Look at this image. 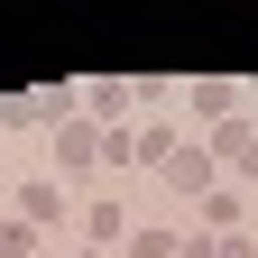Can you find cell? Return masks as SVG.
<instances>
[{
    "mask_svg": "<svg viewBox=\"0 0 258 258\" xmlns=\"http://www.w3.org/2000/svg\"><path fill=\"white\" fill-rule=\"evenodd\" d=\"M37 249V221H0V258H28Z\"/></svg>",
    "mask_w": 258,
    "mask_h": 258,
    "instance_id": "7",
    "label": "cell"
},
{
    "mask_svg": "<svg viewBox=\"0 0 258 258\" xmlns=\"http://www.w3.org/2000/svg\"><path fill=\"white\" fill-rule=\"evenodd\" d=\"M19 221H64V194H55V184H28V194H19Z\"/></svg>",
    "mask_w": 258,
    "mask_h": 258,
    "instance_id": "4",
    "label": "cell"
},
{
    "mask_svg": "<svg viewBox=\"0 0 258 258\" xmlns=\"http://www.w3.org/2000/svg\"><path fill=\"white\" fill-rule=\"evenodd\" d=\"M231 102H240L231 83H194V120H221V111H231Z\"/></svg>",
    "mask_w": 258,
    "mask_h": 258,
    "instance_id": "6",
    "label": "cell"
},
{
    "mask_svg": "<svg viewBox=\"0 0 258 258\" xmlns=\"http://www.w3.org/2000/svg\"><path fill=\"white\" fill-rule=\"evenodd\" d=\"M212 157H231L240 175H258V129H240V120H221V129H212Z\"/></svg>",
    "mask_w": 258,
    "mask_h": 258,
    "instance_id": "1",
    "label": "cell"
},
{
    "mask_svg": "<svg viewBox=\"0 0 258 258\" xmlns=\"http://www.w3.org/2000/svg\"><path fill=\"white\" fill-rule=\"evenodd\" d=\"M92 148H102V129H92V120H64V157H55V166H92Z\"/></svg>",
    "mask_w": 258,
    "mask_h": 258,
    "instance_id": "3",
    "label": "cell"
},
{
    "mask_svg": "<svg viewBox=\"0 0 258 258\" xmlns=\"http://www.w3.org/2000/svg\"><path fill=\"white\" fill-rule=\"evenodd\" d=\"M129 258H175V240L166 231H129Z\"/></svg>",
    "mask_w": 258,
    "mask_h": 258,
    "instance_id": "8",
    "label": "cell"
},
{
    "mask_svg": "<svg viewBox=\"0 0 258 258\" xmlns=\"http://www.w3.org/2000/svg\"><path fill=\"white\" fill-rule=\"evenodd\" d=\"M83 231L111 249V240H129V212H120V203H92V212H83Z\"/></svg>",
    "mask_w": 258,
    "mask_h": 258,
    "instance_id": "5",
    "label": "cell"
},
{
    "mask_svg": "<svg viewBox=\"0 0 258 258\" xmlns=\"http://www.w3.org/2000/svg\"><path fill=\"white\" fill-rule=\"evenodd\" d=\"M212 166H221L212 148H175V157H166V184H184V194H203V184H212Z\"/></svg>",
    "mask_w": 258,
    "mask_h": 258,
    "instance_id": "2",
    "label": "cell"
}]
</instances>
